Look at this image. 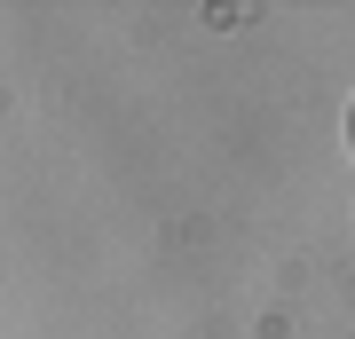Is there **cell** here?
I'll return each mask as SVG.
<instances>
[{"label": "cell", "instance_id": "1", "mask_svg": "<svg viewBox=\"0 0 355 339\" xmlns=\"http://www.w3.org/2000/svg\"><path fill=\"white\" fill-rule=\"evenodd\" d=\"M347 134H355V119H347Z\"/></svg>", "mask_w": 355, "mask_h": 339}]
</instances>
